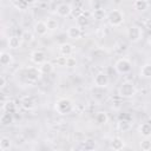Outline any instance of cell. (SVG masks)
Returning a JSON list of instances; mask_svg holds the SVG:
<instances>
[{
  "label": "cell",
  "mask_w": 151,
  "mask_h": 151,
  "mask_svg": "<svg viewBox=\"0 0 151 151\" xmlns=\"http://www.w3.org/2000/svg\"><path fill=\"white\" fill-rule=\"evenodd\" d=\"M55 110L59 114H68L73 110V104L68 98H59L55 101Z\"/></svg>",
  "instance_id": "obj_1"
},
{
  "label": "cell",
  "mask_w": 151,
  "mask_h": 151,
  "mask_svg": "<svg viewBox=\"0 0 151 151\" xmlns=\"http://www.w3.org/2000/svg\"><path fill=\"white\" fill-rule=\"evenodd\" d=\"M126 38L131 42H138L143 38V29L138 25H131L126 31Z\"/></svg>",
  "instance_id": "obj_2"
},
{
  "label": "cell",
  "mask_w": 151,
  "mask_h": 151,
  "mask_svg": "<svg viewBox=\"0 0 151 151\" xmlns=\"http://www.w3.org/2000/svg\"><path fill=\"white\" fill-rule=\"evenodd\" d=\"M118 93L123 98H132L136 94V87L131 81H124L119 86Z\"/></svg>",
  "instance_id": "obj_3"
},
{
  "label": "cell",
  "mask_w": 151,
  "mask_h": 151,
  "mask_svg": "<svg viewBox=\"0 0 151 151\" xmlns=\"http://www.w3.org/2000/svg\"><path fill=\"white\" fill-rule=\"evenodd\" d=\"M131 68H132V63L127 58H120L114 64V70L119 74H126L131 71Z\"/></svg>",
  "instance_id": "obj_4"
},
{
  "label": "cell",
  "mask_w": 151,
  "mask_h": 151,
  "mask_svg": "<svg viewBox=\"0 0 151 151\" xmlns=\"http://www.w3.org/2000/svg\"><path fill=\"white\" fill-rule=\"evenodd\" d=\"M107 21L111 26H119L124 21V13L120 9H112L107 15Z\"/></svg>",
  "instance_id": "obj_5"
},
{
  "label": "cell",
  "mask_w": 151,
  "mask_h": 151,
  "mask_svg": "<svg viewBox=\"0 0 151 151\" xmlns=\"http://www.w3.org/2000/svg\"><path fill=\"white\" fill-rule=\"evenodd\" d=\"M41 74H42V73H41V71H40L39 67L31 66V67H27V68L25 70V77H26V79H27L28 81H31V83H34V81L39 80L40 77H41Z\"/></svg>",
  "instance_id": "obj_6"
},
{
  "label": "cell",
  "mask_w": 151,
  "mask_h": 151,
  "mask_svg": "<svg viewBox=\"0 0 151 151\" xmlns=\"http://www.w3.org/2000/svg\"><path fill=\"white\" fill-rule=\"evenodd\" d=\"M109 81H110L109 74L105 72H98L93 79V83L97 87H106L109 85Z\"/></svg>",
  "instance_id": "obj_7"
},
{
  "label": "cell",
  "mask_w": 151,
  "mask_h": 151,
  "mask_svg": "<svg viewBox=\"0 0 151 151\" xmlns=\"http://www.w3.org/2000/svg\"><path fill=\"white\" fill-rule=\"evenodd\" d=\"M72 7H71V5L70 4H66V2H63V4H59L58 6H57V14L59 15V17H61V18H66V17H68V15H71L72 14Z\"/></svg>",
  "instance_id": "obj_8"
},
{
  "label": "cell",
  "mask_w": 151,
  "mask_h": 151,
  "mask_svg": "<svg viewBox=\"0 0 151 151\" xmlns=\"http://www.w3.org/2000/svg\"><path fill=\"white\" fill-rule=\"evenodd\" d=\"M31 60L35 65H41L42 63L46 61V53L41 50H35L31 53Z\"/></svg>",
  "instance_id": "obj_9"
},
{
  "label": "cell",
  "mask_w": 151,
  "mask_h": 151,
  "mask_svg": "<svg viewBox=\"0 0 151 151\" xmlns=\"http://www.w3.org/2000/svg\"><path fill=\"white\" fill-rule=\"evenodd\" d=\"M83 35V31H81V27L80 26H70L68 29H67V37L70 39H79L80 37Z\"/></svg>",
  "instance_id": "obj_10"
},
{
  "label": "cell",
  "mask_w": 151,
  "mask_h": 151,
  "mask_svg": "<svg viewBox=\"0 0 151 151\" xmlns=\"http://www.w3.org/2000/svg\"><path fill=\"white\" fill-rule=\"evenodd\" d=\"M33 28H34L35 34H38V35H40V37L45 35V34L47 33V31H48L47 25H46V21H42V20L37 21V22L34 24V27H33Z\"/></svg>",
  "instance_id": "obj_11"
},
{
  "label": "cell",
  "mask_w": 151,
  "mask_h": 151,
  "mask_svg": "<svg viewBox=\"0 0 151 151\" xmlns=\"http://www.w3.org/2000/svg\"><path fill=\"white\" fill-rule=\"evenodd\" d=\"M74 48H73V45L68 44V42H64L59 46V53L60 55H64V57H70L72 55Z\"/></svg>",
  "instance_id": "obj_12"
},
{
  "label": "cell",
  "mask_w": 151,
  "mask_h": 151,
  "mask_svg": "<svg viewBox=\"0 0 151 151\" xmlns=\"http://www.w3.org/2000/svg\"><path fill=\"white\" fill-rule=\"evenodd\" d=\"M0 123H1V125H4V126H7V125L12 124V123H13V112L4 111V113H2L1 117H0Z\"/></svg>",
  "instance_id": "obj_13"
},
{
  "label": "cell",
  "mask_w": 151,
  "mask_h": 151,
  "mask_svg": "<svg viewBox=\"0 0 151 151\" xmlns=\"http://www.w3.org/2000/svg\"><path fill=\"white\" fill-rule=\"evenodd\" d=\"M13 61V55L9 53V52H6V51H2L0 53V64L2 66H7L9 64H12Z\"/></svg>",
  "instance_id": "obj_14"
},
{
  "label": "cell",
  "mask_w": 151,
  "mask_h": 151,
  "mask_svg": "<svg viewBox=\"0 0 151 151\" xmlns=\"http://www.w3.org/2000/svg\"><path fill=\"white\" fill-rule=\"evenodd\" d=\"M139 133L143 137H150L151 136V123L146 122V123H142L139 126Z\"/></svg>",
  "instance_id": "obj_15"
},
{
  "label": "cell",
  "mask_w": 151,
  "mask_h": 151,
  "mask_svg": "<svg viewBox=\"0 0 151 151\" xmlns=\"http://www.w3.org/2000/svg\"><path fill=\"white\" fill-rule=\"evenodd\" d=\"M8 47L9 48H19L20 45H21V37H18V35H12L8 38Z\"/></svg>",
  "instance_id": "obj_16"
},
{
  "label": "cell",
  "mask_w": 151,
  "mask_h": 151,
  "mask_svg": "<svg viewBox=\"0 0 151 151\" xmlns=\"http://www.w3.org/2000/svg\"><path fill=\"white\" fill-rule=\"evenodd\" d=\"M124 146H125V143H124V140H123L122 138H119V137H114V138L112 139V142H111V149H113V150H116V151L122 150Z\"/></svg>",
  "instance_id": "obj_17"
},
{
  "label": "cell",
  "mask_w": 151,
  "mask_h": 151,
  "mask_svg": "<svg viewBox=\"0 0 151 151\" xmlns=\"http://www.w3.org/2000/svg\"><path fill=\"white\" fill-rule=\"evenodd\" d=\"M21 106H22L25 110H32V109H34L35 104H34V101H33V99H32L31 97L26 96V97H24V98L21 99Z\"/></svg>",
  "instance_id": "obj_18"
},
{
  "label": "cell",
  "mask_w": 151,
  "mask_h": 151,
  "mask_svg": "<svg viewBox=\"0 0 151 151\" xmlns=\"http://www.w3.org/2000/svg\"><path fill=\"white\" fill-rule=\"evenodd\" d=\"M94 119H96V122H97L98 124L103 125V124H106V123H107V120H109V116H107L106 112H104V111H99V112H97Z\"/></svg>",
  "instance_id": "obj_19"
},
{
  "label": "cell",
  "mask_w": 151,
  "mask_h": 151,
  "mask_svg": "<svg viewBox=\"0 0 151 151\" xmlns=\"http://www.w3.org/2000/svg\"><path fill=\"white\" fill-rule=\"evenodd\" d=\"M12 146V140L8 137H1L0 138V150L1 151H7Z\"/></svg>",
  "instance_id": "obj_20"
},
{
  "label": "cell",
  "mask_w": 151,
  "mask_h": 151,
  "mask_svg": "<svg viewBox=\"0 0 151 151\" xmlns=\"http://www.w3.org/2000/svg\"><path fill=\"white\" fill-rule=\"evenodd\" d=\"M133 6H134V9H137L139 12H144V11L147 9L149 2L146 0H136L134 4H133Z\"/></svg>",
  "instance_id": "obj_21"
},
{
  "label": "cell",
  "mask_w": 151,
  "mask_h": 151,
  "mask_svg": "<svg viewBox=\"0 0 151 151\" xmlns=\"http://www.w3.org/2000/svg\"><path fill=\"white\" fill-rule=\"evenodd\" d=\"M140 76L144 78H151V64L146 63L140 68Z\"/></svg>",
  "instance_id": "obj_22"
},
{
  "label": "cell",
  "mask_w": 151,
  "mask_h": 151,
  "mask_svg": "<svg viewBox=\"0 0 151 151\" xmlns=\"http://www.w3.org/2000/svg\"><path fill=\"white\" fill-rule=\"evenodd\" d=\"M39 68H40V71H41L42 74H50L53 71V65L51 63H48V61H45V63H42L39 66Z\"/></svg>",
  "instance_id": "obj_23"
},
{
  "label": "cell",
  "mask_w": 151,
  "mask_h": 151,
  "mask_svg": "<svg viewBox=\"0 0 151 151\" xmlns=\"http://www.w3.org/2000/svg\"><path fill=\"white\" fill-rule=\"evenodd\" d=\"M46 25H47L48 31H55V29L59 28V22L55 19H52V18L46 19Z\"/></svg>",
  "instance_id": "obj_24"
},
{
  "label": "cell",
  "mask_w": 151,
  "mask_h": 151,
  "mask_svg": "<svg viewBox=\"0 0 151 151\" xmlns=\"http://www.w3.org/2000/svg\"><path fill=\"white\" fill-rule=\"evenodd\" d=\"M77 22H78V26H80V27L86 26L88 24V13H85L84 12L80 17H78L77 18Z\"/></svg>",
  "instance_id": "obj_25"
},
{
  "label": "cell",
  "mask_w": 151,
  "mask_h": 151,
  "mask_svg": "<svg viewBox=\"0 0 151 151\" xmlns=\"http://www.w3.org/2000/svg\"><path fill=\"white\" fill-rule=\"evenodd\" d=\"M15 110V104L13 100H7L2 104V111H9V112H14Z\"/></svg>",
  "instance_id": "obj_26"
},
{
  "label": "cell",
  "mask_w": 151,
  "mask_h": 151,
  "mask_svg": "<svg viewBox=\"0 0 151 151\" xmlns=\"http://www.w3.org/2000/svg\"><path fill=\"white\" fill-rule=\"evenodd\" d=\"M140 149L143 151H150L151 150V140L145 139V140L140 142Z\"/></svg>",
  "instance_id": "obj_27"
},
{
  "label": "cell",
  "mask_w": 151,
  "mask_h": 151,
  "mask_svg": "<svg viewBox=\"0 0 151 151\" xmlns=\"http://www.w3.org/2000/svg\"><path fill=\"white\" fill-rule=\"evenodd\" d=\"M77 65V59L74 57H66V66L67 67H74Z\"/></svg>",
  "instance_id": "obj_28"
},
{
  "label": "cell",
  "mask_w": 151,
  "mask_h": 151,
  "mask_svg": "<svg viewBox=\"0 0 151 151\" xmlns=\"http://www.w3.org/2000/svg\"><path fill=\"white\" fill-rule=\"evenodd\" d=\"M104 14H105V12H104V9H101V8L94 9V12H93V15H94L96 19H103V18H104Z\"/></svg>",
  "instance_id": "obj_29"
},
{
  "label": "cell",
  "mask_w": 151,
  "mask_h": 151,
  "mask_svg": "<svg viewBox=\"0 0 151 151\" xmlns=\"http://www.w3.org/2000/svg\"><path fill=\"white\" fill-rule=\"evenodd\" d=\"M84 147H85L86 150H92V149H94V142H93L92 139H87V140H85V143H84Z\"/></svg>",
  "instance_id": "obj_30"
},
{
  "label": "cell",
  "mask_w": 151,
  "mask_h": 151,
  "mask_svg": "<svg viewBox=\"0 0 151 151\" xmlns=\"http://www.w3.org/2000/svg\"><path fill=\"white\" fill-rule=\"evenodd\" d=\"M55 61H57V65L58 66H66V57H64V55L58 57Z\"/></svg>",
  "instance_id": "obj_31"
},
{
  "label": "cell",
  "mask_w": 151,
  "mask_h": 151,
  "mask_svg": "<svg viewBox=\"0 0 151 151\" xmlns=\"http://www.w3.org/2000/svg\"><path fill=\"white\" fill-rule=\"evenodd\" d=\"M21 38H22L25 41H32V39H33V35H32L31 33H27V32H25V33H22Z\"/></svg>",
  "instance_id": "obj_32"
},
{
  "label": "cell",
  "mask_w": 151,
  "mask_h": 151,
  "mask_svg": "<svg viewBox=\"0 0 151 151\" xmlns=\"http://www.w3.org/2000/svg\"><path fill=\"white\" fill-rule=\"evenodd\" d=\"M144 27L147 28V29L151 32V18H149V19H146V20L144 21Z\"/></svg>",
  "instance_id": "obj_33"
},
{
  "label": "cell",
  "mask_w": 151,
  "mask_h": 151,
  "mask_svg": "<svg viewBox=\"0 0 151 151\" xmlns=\"http://www.w3.org/2000/svg\"><path fill=\"white\" fill-rule=\"evenodd\" d=\"M6 86V79H5V76H1V84H0V87L4 88Z\"/></svg>",
  "instance_id": "obj_34"
},
{
  "label": "cell",
  "mask_w": 151,
  "mask_h": 151,
  "mask_svg": "<svg viewBox=\"0 0 151 151\" xmlns=\"http://www.w3.org/2000/svg\"><path fill=\"white\" fill-rule=\"evenodd\" d=\"M24 1H25V2L27 4V5H31V4H33V2L35 1V0H24Z\"/></svg>",
  "instance_id": "obj_35"
},
{
  "label": "cell",
  "mask_w": 151,
  "mask_h": 151,
  "mask_svg": "<svg viewBox=\"0 0 151 151\" xmlns=\"http://www.w3.org/2000/svg\"><path fill=\"white\" fill-rule=\"evenodd\" d=\"M149 42L151 44V32H150V34H149Z\"/></svg>",
  "instance_id": "obj_36"
},
{
  "label": "cell",
  "mask_w": 151,
  "mask_h": 151,
  "mask_svg": "<svg viewBox=\"0 0 151 151\" xmlns=\"http://www.w3.org/2000/svg\"><path fill=\"white\" fill-rule=\"evenodd\" d=\"M150 123H151V120H150Z\"/></svg>",
  "instance_id": "obj_37"
}]
</instances>
